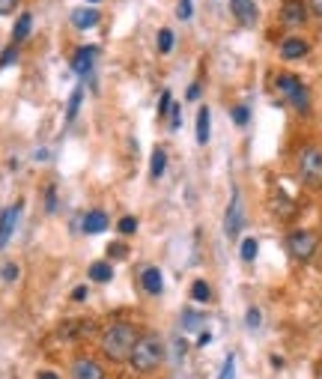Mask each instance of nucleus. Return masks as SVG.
Wrapping results in <instances>:
<instances>
[{"instance_id": "f257e3e1", "label": "nucleus", "mask_w": 322, "mask_h": 379, "mask_svg": "<svg viewBox=\"0 0 322 379\" xmlns=\"http://www.w3.org/2000/svg\"><path fill=\"white\" fill-rule=\"evenodd\" d=\"M138 343V332L129 323H114L105 335H101V353L114 361H123L131 355V347Z\"/></svg>"}, {"instance_id": "f03ea898", "label": "nucleus", "mask_w": 322, "mask_h": 379, "mask_svg": "<svg viewBox=\"0 0 322 379\" xmlns=\"http://www.w3.org/2000/svg\"><path fill=\"white\" fill-rule=\"evenodd\" d=\"M161 358H164V343L159 335H144L138 338V343L131 347V368L138 370V373H152L159 365H161Z\"/></svg>"}, {"instance_id": "7ed1b4c3", "label": "nucleus", "mask_w": 322, "mask_h": 379, "mask_svg": "<svg viewBox=\"0 0 322 379\" xmlns=\"http://www.w3.org/2000/svg\"><path fill=\"white\" fill-rule=\"evenodd\" d=\"M298 173H301V179L311 188L322 186V150H319V146H308V150H301V156H298Z\"/></svg>"}, {"instance_id": "20e7f679", "label": "nucleus", "mask_w": 322, "mask_h": 379, "mask_svg": "<svg viewBox=\"0 0 322 379\" xmlns=\"http://www.w3.org/2000/svg\"><path fill=\"white\" fill-rule=\"evenodd\" d=\"M278 90H281L283 98H290L298 111H308V90H304V84L296 75H281L278 78Z\"/></svg>"}, {"instance_id": "39448f33", "label": "nucleus", "mask_w": 322, "mask_h": 379, "mask_svg": "<svg viewBox=\"0 0 322 379\" xmlns=\"http://www.w3.org/2000/svg\"><path fill=\"white\" fill-rule=\"evenodd\" d=\"M286 245H290V254L296 260H311L316 251V236L311 230H296V233H290V239H286Z\"/></svg>"}, {"instance_id": "423d86ee", "label": "nucleus", "mask_w": 322, "mask_h": 379, "mask_svg": "<svg viewBox=\"0 0 322 379\" xmlns=\"http://www.w3.org/2000/svg\"><path fill=\"white\" fill-rule=\"evenodd\" d=\"M281 21L286 27H301L304 21H308V6H304V0H283Z\"/></svg>"}, {"instance_id": "0eeeda50", "label": "nucleus", "mask_w": 322, "mask_h": 379, "mask_svg": "<svg viewBox=\"0 0 322 379\" xmlns=\"http://www.w3.org/2000/svg\"><path fill=\"white\" fill-rule=\"evenodd\" d=\"M224 230H227V236H230V239H236V236L242 233V197H239V191H233V197H230Z\"/></svg>"}, {"instance_id": "6e6552de", "label": "nucleus", "mask_w": 322, "mask_h": 379, "mask_svg": "<svg viewBox=\"0 0 322 379\" xmlns=\"http://www.w3.org/2000/svg\"><path fill=\"white\" fill-rule=\"evenodd\" d=\"M230 9L236 15V21H242L245 27H253L260 21V9L253 0H230Z\"/></svg>"}, {"instance_id": "1a4fd4ad", "label": "nucleus", "mask_w": 322, "mask_h": 379, "mask_svg": "<svg viewBox=\"0 0 322 379\" xmlns=\"http://www.w3.org/2000/svg\"><path fill=\"white\" fill-rule=\"evenodd\" d=\"M69 19H72V27L75 30H90V27H96L101 21V15L93 6H78V9H72Z\"/></svg>"}, {"instance_id": "9d476101", "label": "nucleus", "mask_w": 322, "mask_h": 379, "mask_svg": "<svg viewBox=\"0 0 322 379\" xmlns=\"http://www.w3.org/2000/svg\"><path fill=\"white\" fill-rule=\"evenodd\" d=\"M19 212H21V203H15L0 216V248H6L12 230H15V224H19Z\"/></svg>"}, {"instance_id": "9b49d317", "label": "nucleus", "mask_w": 322, "mask_h": 379, "mask_svg": "<svg viewBox=\"0 0 322 379\" xmlns=\"http://www.w3.org/2000/svg\"><path fill=\"white\" fill-rule=\"evenodd\" d=\"M72 379H105V370L93 358H78L72 368Z\"/></svg>"}, {"instance_id": "f8f14e48", "label": "nucleus", "mask_w": 322, "mask_h": 379, "mask_svg": "<svg viewBox=\"0 0 322 379\" xmlns=\"http://www.w3.org/2000/svg\"><path fill=\"white\" fill-rule=\"evenodd\" d=\"M304 54H308V42L298 39V36H290L281 42V57L283 60H301Z\"/></svg>"}, {"instance_id": "ddd939ff", "label": "nucleus", "mask_w": 322, "mask_h": 379, "mask_svg": "<svg viewBox=\"0 0 322 379\" xmlns=\"http://www.w3.org/2000/svg\"><path fill=\"white\" fill-rule=\"evenodd\" d=\"M141 284H144V290H146V293L159 295V293L164 290V275H161V269H156V266L144 269V275H141Z\"/></svg>"}, {"instance_id": "4468645a", "label": "nucleus", "mask_w": 322, "mask_h": 379, "mask_svg": "<svg viewBox=\"0 0 322 379\" xmlns=\"http://www.w3.org/2000/svg\"><path fill=\"white\" fill-rule=\"evenodd\" d=\"M93 60H96V48H93V45H84L81 51L75 54V60H72V69H75L78 75H87V72L93 69Z\"/></svg>"}, {"instance_id": "2eb2a0df", "label": "nucleus", "mask_w": 322, "mask_h": 379, "mask_svg": "<svg viewBox=\"0 0 322 379\" xmlns=\"http://www.w3.org/2000/svg\"><path fill=\"white\" fill-rule=\"evenodd\" d=\"M105 230H108V216H105V212L93 209V212L84 216V233H105Z\"/></svg>"}, {"instance_id": "dca6fc26", "label": "nucleus", "mask_w": 322, "mask_h": 379, "mask_svg": "<svg viewBox=\"0 0 322 379\" xmlns=\"http://www.w3.org/2000/svg\"><path fill=\"white\" fill-rule=\"evenodd\" d=\"M209 131H212V113L209 108H200L197 111V143H209Z\"/></svg>"}, {"instance_id": "f3484780", "label": "nucleus", "mask_w": 322, "mask_h": 379, "mask_svg": "<svg viewBox=\"0 0 322 379\" xmlns=\"http://www.w3.org/2000/svg\"><path fill=\"white\" fill-rule=\"evenodd\" d=\"M30 27H33V15H30V12H21L19 21H15V27H12V42H15V45L24 42L27 33H30Z\"/></svg>"}, {"instance_id": "a211bd4d", "label": "nucleus", "mask_w": 322, "mask_h": 379, "mask_svg": "<svg viewBox=\"0 0 322 379\" xmlns=\"http://www.w3.org/2000/svg\"><path fill=\"white\" fill-rule=\"evenodd\" d=\"M111 278H114V269L108 266V263H93L90 266V281L105 284V281H111Z\"/></svg>"}, {"instance_id": "6ab92c4d", "label": "nucleus", "mask_w": 322, "mask_h": 379, "mask_svg": "<svg viewBox=\"0 0 322 379\" xmlns=\"http://www.w3.org/2000/svg\"><path fill=\"white\" fill-rule=\"evenodd\" d=\"M156 42H159V51H161V54H171V51H173V30H171V27L159 30V39H156Z\"/></svg>"}, {"instance_id": "aec40b11", "label": "nucleus", "mask_w": 322, "mask_h": 379, "mask_svg": "<svg viewBox=\"0 0 322 379\" xmlns=\"http://www.w3.org/2000/svg\"><path fill=\"white\" fill-rule=\"evenodd\" d=\"M164 168H167V156H164V150H152V168H149L152 176L159 179V176L164 173Z\"/></svg>"}, {"instance_id": "412c9836", "label": "nucleus", "mask_w": 322, "mask_h": 379, "mask_svg": "<svg viewBox=\"0 0 322 379\" xmlns=\"http://www.w3.org/2000/svg\"><path fill=\"white\" fill-rule=\"evenodd\" d=\"M257 251H260L257 239H245V242H242V248H239V254H242L245 263H253V260H257Z\"/></svg>"}, {"instance_id": "4be33fe9", "label": "nucleus", "mask_w": 322, "mask_h": 379, "mask_svg": "<svg viewBox=\"0 0 322 379\" xmlns=\"http://www.w3.org/2000/svg\"><path fill=\"white\" fill-rule=\"evenodd\" d=\"M191 295H194V302H209V299H212V290H209L206 281H194Z\"/></svg>"}, {"instance_id": "5701e85b", "label": "nucleus", "mask_w": 322, "mask_h": 379, "mask_svg": "<svg viewBox=\"0 0 322 379\" xmlns=\"http://www.w3.org/2000/svg\"><path fill=\"white\" fill-rule=\"evenodd\" d=\"M81 98H84V90L78 87V90L72 93V98H69V111H66V120H75V117H78V108H81Z\"/></svg>"}, {"instance_id": "b1692460", "label": "nucleus", "mask_w": 322, "mask_h": 379, "mask_svg": "<svg viewBox=\"0 0 322 379\" xmlns=\"http://www.w3.org/2000/svg\"><path fill=\"white\" fill-rule=\"evenodd\" d=\"M248 117H251V111H248L245 105L233 108V120H236V126H248Z\"/></svg>"}, {"instance_id": "393cba45", "label": "nucleus", "mask_w": 322, "mask_h": 379, "mask_svg": "<svg viewBox=\"0 0 322 379\" xmlns=\"http://www.w3.org/2000/svg\"><path fill=\"white\" fill-rule=\"evenodd\" d=\"M233 373H236V358H233V355H227L224 368H221V376H218V379H233Z\"/></svg>"}, {"instance_id": "a878e982", "label": "nucleus", "mask_w": 322, "mask_h": 379, "mask_svg": "<svg viewBox=\"0 0 322 379\" xmlns=\"http://www.w3.org/2000/svg\"><path fill=\"white\" fill-rule=\"evenodd\" d=\"M176 15L182 21H188L191 19V0H179V6H176Z\"/></svg>"}, {"instance_id": "bb28decb", "label": "nucleus", "mask_w": 322, "mask_h": 379, "mask_svg": "<svg viewBox=\"0 0 322 379\" xmlns=\"http://www.w3.org/2000/svg\"><path fill=\"white\" fill-rule=\"evenodd\" d=\"M15 57H19V48H15V45H12V48H6L4 57H0V69H6V66H9Z\"/></svg>"}, {"instance_id": "cd10ccee", "label": "nucleus", "mask_w": 322, "mask_h": 379, "mask_svg": "<svg viewBox=\"0 0 322 379\" xmlns=\"http://www.w3.org/2000/svg\"><path fill=\"white\" fill-rule=\"evenodd\" d=\"M171 108H173V105H171V90H164V93H161V102H159V117H164V113L171 111Z\"/></svg>"}, {"instance_id": "c85d7f7f", "label": "nucleus", "mask_w": 322, "mask_h": 379, "mask_svg": "<svg viewBox=\"0 0 322 379\" xmlns=\"http://www.w3.org/2000/svg\"><path fill=\"white\" fill-rule=\"evenodd\" d=\"M129 254V248L123 242H114V245H108V257H126Z\"/></svg>"}, {"instance_id": "c756f323", "label": "nucleus", "mask_w": 322, "mask_h": 379, "mask_svg": "<svg viewBox=\"0 0 322 379\" xmlns=\"http://www.w3.org/2000/svg\"><path fill=\"white\" fill-rule=\"evenodd\" d=\"M134 230H138V221H134V218H123V221H120V233H123V236L134 233Z\"/></svg>"}, {"instance_id": "7c9ffc66", "label": "nucleus", "mask_w": 322, "mask_h": 379, "mask_svg": "<svg viewBox=\"0 0 322 379\" xmlns=\"http://www.w3.org/2000/svg\"><path fill=\"white\" fill-rule=\"evenodd\" d=\"M182 323H185V328L191 332V328H197V325L203 323V317H200V314H185V317H182Z\"/></svg>"}, {"instance_id": "2f4dec72", "label": "nucleus", "mask_w": 322, "mask_h": 379, "mask_svg": "<svg viewBox=\"0 0 322 379\" xmlns=\"http://www.w3.org/2000/svg\"><path fill=\"white\" fill-rule=\"evenodd\" d=\"M15 6H19V0H0V15H9Z\"/></svg>"}, {"instance_id": "473e14b6", "label": "nucleus", "mask_w": 322, "mask_h": 379, "mask_svg": "<svg viewBox=\"0 0 322 379\" xmlns=\"http://www.w3.org/2000/svg\"><path fill=\"white\" fill-rule=\"evenodd\" d=\"M248 325H251V328H257V325H260V310H257V308H251V310H248Z\"/></svg>"}, {"instance_id": "72a5a7b5", "label": "nucleus", "mask_w": 322, "mask_h": 379, "mask_svg": "<svg viewBox=\"0 0 322 379\" xmlns=\"http://www.w3.org/2000/svg\"><path fill=\"white\" fill-rule=\"evenodd\" d=\"M4 278H6V281H15V278H19V269L9 263V266H4Z\"/></svg>"}, {"instance_id": "f704fd0d", "label": "nucleus", "mask_w": 322, "mask_h": 379, "mask_svg": "<svg viewBox=\"0 0 322 379\" xmlns=\"http://www.w3.org/2000/svg\"><path fill=\"white\" fill-rule=\"evenodd\" d=\"M308 9H311L313 15H319V19H322V0H308Z\"/></svg>"}, {"instance_id": "c9c22d12", "label": "nucleus", "mask_w": 322, "mask_h": 379, "mask_svg": "<svg viewBox=\"0 0 322 379\" xmlns=\"http://www.w3.org/2000/svg\"><path fill=\"white\" fill-rule=\"evenodd\" d=\"M171 128H179V108H171Z\"/></svg>"}, {"instance_id": "e433bc0d", "label": "nucleus", "mask_w": 322, "mask_h": 379, "mask_svg": "<svg viewBox=\"0 0 322 379\" xmlns=\"http://www.w3.org/2000/svg\"><path fill=\"white\" fill-rule=\"evenodd\" d=\"M185 96H188L191 102H194V98H200V84H191V87H188V93H185Z\"/></svg>"}, {"instance_id": "4c0bfd02", "label": "nucleus", "mask_w": 322, "mask_h": 379, "mask_svg": "<svg viewBox=\"0 0 322 379\" xmlns=\"http://www.w3.org/2000/svg\"><path fill=\"white\" fill-rule=\"evenodd\" d=\"M72 295H75V299H78V302H81V299H84V295H87V287H78V290H75V293H72Z\"/></svg>"}, {"instance_id": "58836bf2", "label": "nucleus", "mask_w": 322, "mask_h": 379, "mask_svg": "<svg viewBox=\"0 0 322 379\" xmlns=\"http://www.w3.org/2000/svg\"><path fill=\"white\" fill-rule=\"evenodd\" d=\"M39 379H57V373H51V370H45V373H39Z\"/></svg>"}, {"instance_id": "ea45409f", "label": "nucleus", "mask_w": 322, "mask_h": 379, "mask_svg": "<svg viewBox=\"0 0 322 379\" xmlns=\"http://www.w3.org/2000/svg\"><path fill=\"white\" fill-rule=\"evenodd\" d=\"M90 4H99V0H87V6H90Z\"/></svg>"}]
</instances>
